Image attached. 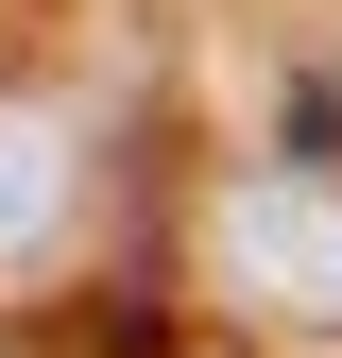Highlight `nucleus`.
<instances>
[{
	"label": "nucleus",
	"instance_id": "nucleus-2",
	"mask_svg": "<svg viewBox=\"0 0 342 358\" xmlns=\"http://www.w3.org/2000/svg\"><path fill=\"white\" fill-rule=\"evenodd\" d=\"M52 222H69V120L18 103L0 120V256H52Z\"/></svg>",
	"mask_w": 342,
	"mask_h": 358
},
{
	"label": "nucleus",
	"instance_id": "nucleus-1",
	"mask_svg": "<svg viewBox=\"0 0 342 358\" xmlns=\"http://www.w3.org/2000/svg\"><path fill=\"white\" fill-rule=\"evenodd\" d=\"M223 256L256 307H291V324H342V188H308V171H274V188L223 205Z\"/></svg>",
	"mask_w": 342,
	"mask_h": 358
}]
</instances>
